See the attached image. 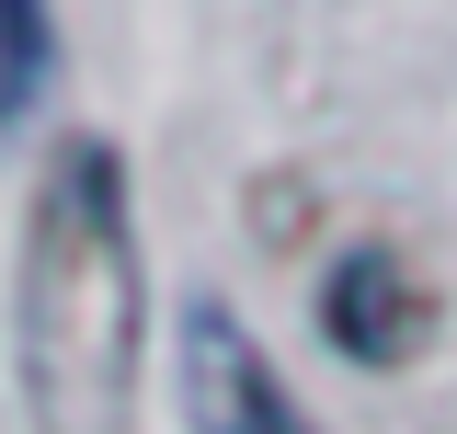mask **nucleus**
Listing matches in <instances>:
<instances>
[{
    "instance_id": "1",
    "label": "nucleus",
    "mask_w": 457,
    "mask_h": 434,
    "mask_svg": "<svg viewBox=\"0 0 457 434\" xmlns=\"http://www.w3.org/2000/svg\"><path fill=\"white\" fill-rule=\"evenodd\" d=\"M137 321H149V274H137V195L126 149L69 126L35 171L23 217V274H12V378L46 434H114L137 388Z\"/></svg>"
},
{
    "instance_id": "2",
    "label": "nucleus",
    "mask_w": 457,
    "mask_h": 434,
    "mask_svg": "<svg viewBox=\"0 0 457 434\" xmlns=\"http://www.w3.org/2000/svg\"><path fill=\"white\" fill-rule=\"evenodd\" d=\"M171 378H183V423L195 434H320L297 412V388L263 366V343H252V321H240L228 297H195V309H183Z\"/></svg>"
},
{
    "instance_id": "3",
    "label": "nucleus",
    "mask_w": 457,
    "mask_h": 434,
    "mask_svg": "<svg viewBox=\"0 0 457 434\" xmlns=\"http://www.w3.org/2000/svg\"><path fill=\"white\" fill-rule=\"evenodd\" d=\"M320 331H332L343 366H411L435 343V286H423V263L389 252V240L332 252V274H320Z\"/></svg>"
},
{
    "instance_id": "4",
    "label": "nucleus",
    "mask_w": 457,
    "mask_h": 434,
    "mask_svg": "<svg viewBox=\"0 0 457 434\" xmlns=\"http://www.w3.org/2000/svg\"><path fill=\"white\" fill-rule=\"evenodd\" d=\"M46 57H57L46 0H0V126H23V104L46 92Z\"/></svg>"
}]
</instances>
